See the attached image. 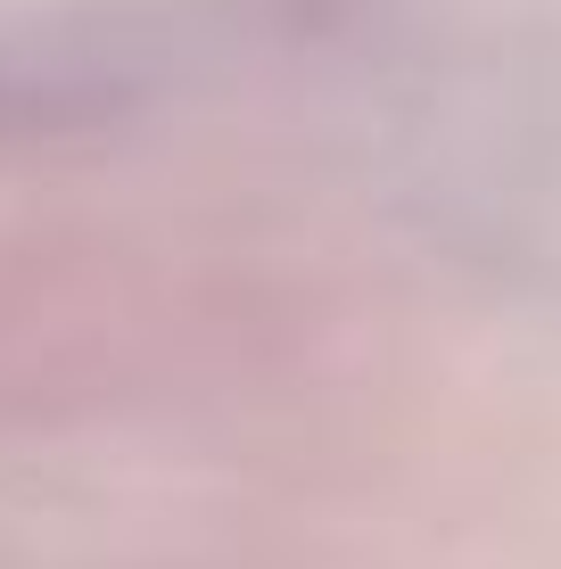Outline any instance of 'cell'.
<instances>
[]
</instances>
